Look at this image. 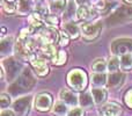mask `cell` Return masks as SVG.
Masks as SVG:
<instances>
[{
    "mask_svg": "<svg viewBox=\"0 0 132 116\" xmlns=\"http://www.w3.org/2000/svg\"><path fill=\"white\" fill-rule=\"evenodd\" d=\"M35 85V78L34 75L31 74L28 68H24L22 71L19 78L13 81V84L8 87L9 88V92H11L13 95H18L19 93L21 92H24V91H29L31 89V87Z\"/></svg>",
    "mask_w": 132,
    "mask_h": 116,
    "instance_id": "6da1fadb",
    "label": "cell"
},
{
    "mask_svg": "<svg viewBox=\"0 0 132 116\" xmlns=\"http://www.w3.org/2000/svg\"><path fill=\"white\" fill-rule=\"evenodd\" d=\"M23 66L18 59L11 57V58H7L2 61L1 64V70L4 72H6L7 75V80L8 81H15L16 79L19 78L20 73H22Z\"/></svg>",
    "mask_w": 132,
    "mask_h": 116,
    "instance_id": "7a4b0ae2",
    "label": "cell"
},
{
    "mask_svg": "<svg viewBox=\"0 0 132 116\" xmlns=\"http://www.w3.org/2000/svg\"><path fill=\"white\" fill-rule=\"evenodd\" d=\"M110 51L114 56L122 57L124 55L132 52V38L129 37H122L116 38L110 44Z\"/></svg>",
    "mask_w": 132,
    "mask_h": 116,
    "instance_id": "3957f363",
    "label": "cell"
},
{
    "mask_svg": "<svg viewBox=\"0 0 132 116\" xmlns=\"http://www.w3.org/2000/svg\"><path fill=\"white\" fill-rule=\"evenodd\" d=\"M67 84L74 91H82L87 86V74L79 68L72 70L67 75Z\"/></svg>",
    "mask_w": 132,
    "mask_h": 116,
    "instance_id": "277c9868",
    "label": "cell"
},
{
    "mask_svg": "<svg viewBox=\"0 0 132 116\" xmlns=\"http://www.w3.org/2000/svg\"><path fill=\"white\" fill-rule=\"evenodd\" d=\"M102 28H103L102 22L97 21V22H94V23H86L80 29H81V35L85 40L93 41V40H95L100 35Z\"/></svg>",
    "mask_w": 132,
    "mask_h": 116,
    "instance_id": "5b68a950",
    "label": "cell"
},
{
    "mask_svg": "<svg viewBox=\"0 0 132 116\" xmlns=\"http://www.w3.org/2000/svg\"><path fill=\"white\" fill-rule=\"evenodd\" d=\"M60 33L57 32V29L53 27H48L45 29H42L37 34V40L42 42L43 44H55L56 42H59Z\"/></svg>",
    "mask_w": 132,
    "mask_h": 116,
    "instance_id": "8992f818",
    "label": "cell"
},
{
    "mask_svg": "<svg viewBox=\"0 0 132 116\" xmlns=\"http://www.w3.org/2000/svg\"><path fill=\"white\" fill-rule=\"evenodd\" d=\"M31 101H32L31 95H26L16 99L13 102V112L18 116H26L30 110Z\"/></svg>",
    "mask_w": 132,
    "mask_h": 116,
    "instance_id": "52a82bcc",
    "label": "cell"
},
{
    "mask_svg": "<svg viewBox=\"0 0 132 116\" xmlns=\"http://www.w3.org/2000/svg\"><path fill=\"white\" fill-rule=\"evenodd\" d=\"M52 106V96L49 93H41L35 98V107L39 112H48Z\"/></svg>",
    "mask_w": 132,
    "mask_h": 116,
    "instance_id": "ba28073f",
    "label": "cell"
},
{
    "mask_svg": "<svg viewBox=\"0 0 132 116\" xmlns=\"http://www.w3.org/2000/svg\"><path fill=\"white\" fill-rule=\"evenodd\" d=\"M132 18V5H129L126 7H121L117 11H115L112 13L110 21L114 22H119V21H124V20H129Z\"/></svg>",
    "mask_w": 132,
    "mask_h": 116,
    "instance_id": "9c48e42d",
    "label": "cell"
},
{
    "mask_svg": "<svg viewBox=\"0 0 132 116\" xmlns=\"http://www.w3.org/2000/svg\"><path fill=\"white\" fill-rule=\"evenodd\" d=\"M60 101L68 106V107H77L79 105V96H77L73 92L68 91V89H62L59 93Z\"/></svg>",
    "mask_w": 132,
    "mask_h": 116,
    "instance_id": "30bf717a",
    "label": "cell"
},
{
    "mask_svg": "<svg viewBox=\"0 0 132 116\" xmlns=\"http://www.w3.org/2000/svg\"><path fill=\"white\" fill-rule=\"evenodd\" d=\"M124 81H125V74L121 71L110 73L108 75V85L111 88H118L119 86H122L124 84Z\"/></svg>",
    "mask_w": 132,
    "mask_h": 116,
    "instance_id": "8fae6325",
    "label": "cell"
},
{
    "mask_svg": "<svg viewBox=\"0 0 132 116\" xmlns=\"http://www.w3.org/2000/svg\"><path fill=\"white\" fill-rule=\"evenodd\" d=\"M121 113H122L121 106H118L115 102L108 103V105L103 106V107L100 109L101 116H119Z\"/></svg>",
    "mask_w": 132,
    "mask_h": 116,
    "instance_id": "7c38bea8",
    "label": "cell"
},
{
    "mask_svg": "<svg viewBox=\"0 0 132 116\" xmlns=\"http://www.w3.org/2000/svg\"><path fill=\"white\" fill-rule=\"evenodd\" d=\"M31 65H32V67H34L35 72L37 73V75L43 77V75L48 74L49 66L43 58H35L34 60H31Z\"/></svg>",
    "mask_w": 132,
    "mask_h": 116,
    "instance_id": "4fadbf2b",
    "label": "cell"
},
{
    "mask_svg": "<svg viewBox=\"0 0 132 116\" xmlns=\"http://www.w3.org/2000/svg\"><path fill=\"white\" fill-rule=\"evenodd\" d=\"M32 8H34L32 0H18L16 2V12L20 15H28L31 13Z\"/></svg>",
    "mask_w": 132,
    "mask_h": 116,
    "instance_id": "5bb4252c",
    "label": "cell"
},
{
    "mask_svg": "<svg viewBox=\"0 0 132 116\" xmlns=\"http://www.w3.org/2000/svg\"><path fill=\"white\" fill-rule=\"evenodd\" d=\"M67 5L68 4L66 0H52L49 6V11L51 12V14H55V15L63 14L67 8Z\"/></svg>",
    "mask_w": 132,
    "mask_h": 116,
    "instance_id": "9a60e30c",
    "label": "cell"
},
{
    "mask_svg": "<svg viewBox=\"0 0 132 116\" xmlns=\"http://www.w3.org/2000/svg\"><path fill=\"white\" fill-rule=\"evenodd\" d=\"M92 95H93L95 105H102L107 101V91L102 87H93L92 88Z\"/></svg>",
    "mask_w": 132,
    "mask_h": 116,
    "instance_id": "2e32d148",
    "label": "cell"
},
{
    "mask_svg": "<svg viewBox=\"0 0 132 116\" xmlns=\"http://www.w3.org/2000/svg\"><path fill=\"white\" fill-rule=\"evenodd\" d=\"M64 32H66L68 35H70L71 38H77L79 36V34L81 33V29L78 27V25H75L72 21H68V22H64Z\"/></svg>",
    "mask_w": 132,
    "mask_h": 116,
    "instance_id": "e0dca14e",
    "label": "cell"
},
{
    "mask_svg": "<svg viewBox=\"0 0 132 116\" xmlns=\"http://www.w3.org/2000/svg\"><path fill=\"white\" fill-rule=\"evenodd\" d=\"M14 42H13V37L12 36H8V37H5V38L1 40L0 42V53L2 56L7 55L8 52H11L14 48Z\"/></svg>",
    "mask_w": 132,
    "mask_h": 116,
    "instance_id": "ac0fdd59",
    "label": "cell"
},
{
    "mask_svg": "<svg viewBox=\"0 0 132 116\" xmlns=\"http://www.w3.org/2000/svg\"><path fill=\"white\" fill-rule=\"evenodd\" d=\"M105 84H108V75L105 73H94L92 75L93 87H103Z\"/></svg>",
    "mask_w": 132,
    "mask_h": 116,
    "instance_id": "d6986e66",
    "label": "cell"
},
{
    "mask_svg": "<svg viewBox=\"0 0 132 116\" xmlns=\"http://www.w3.org/2000/svg\"><path fill=\"white\" fill-rule=\"evenodd\" d=\"M94 99L92 93H82L79 96V105L81 108H90L94 105Z\"/></svg>",
    "mask_w": 132,
    "mask_h": 116,
    "instance_id": "ffe728a7",
    "label": "cell"
},
{
    "mask_svg": "<svg viewBox=\"0 0 132 116\" xmlns=\"http://www.w3.org/2000/svg\"><path fill=\"white\" fill-rule=\"evenodd\" d=\"M68 112H70V110H68V106L63 102V101H58V102H56L52 107V113L57 116L67 115Z\"/></svg>",
    "mask_w": 132,
    "mask_h": 116,
    "instance_id": "44dd1931",
    "label": "cell"
},
{
    "mask_svg": "<svg viewBox=\"0 0 132 116\" xmlns=\"http://www.w3.org/2000/svg\"><path fill=\"white\" fill-rule=\"evenodd\" d=\"M92 70L95 73H104L108 70V63L103 58H98L92 64Z\"/></svg>",
    "mask_w": 132,
    "mask_h": 116,
    "instance_id": "7402d4cb",
    "label": "cell"
},
{
    "mask_svg": "<svg viewBox=\"0 0 132 116\" xmlns=\"http://www.w3.org/2000/svg\"><path fill=\"white\" fill-rule=\"evenodd\" d=\"M58 51H56V48L53 44H43L41 49V53L46 58L53 59V57L56 56Z\"/></svg>",
    "mask_w": 132,
    "mask_h": 116,
    "instance_id": "603a6c76",
    "label": "cell"
},
{
    "mask_svg": "<svg viewBox=\"0 0 132 116\" xmlns=\"http://www.w3.org/2000/svg\"><path fill=\"white\" fill-rule=\"evenodd\" d=\"M75 7H77V4H75V1L68 2L67 8H66V11H65V13H64V21H65V22L72 21V19L74 18V14H77Z\"/></svg>",
    "mask_w": 132,
    "mask_h": 116,
    "instance_id": "cb8c5ba5",
    "label": "cell"
},
{
    "mask_svg": "<svg viewBox=\"0 0 132 116\" xmlns=\"http://www.w3.org/2000/svg\"><path fill=\"white\" fill-rule=\"evenodd\" d=\"M119 68H121V59L117 56L110 57L109 60H108V71L110 73H114V72H118Z\"/></svg>",
    "mask_w": 132,
    "mask_h": 116,
    "instance_id": "d4e9b609",
    "label": "cell"
},
{
    "mask_svg": "<svg viewBox=\"0 0 132 116\" xmlns=\"http://www.w3.org/2000/svg\"><path fill=\"white\" fill-rule=\"evenodd\" d=\"M121 68L124 71H129L132 68V55L128 53V55L122 56L121 58Z\"/></svg>",
    "mask_w": 132,
    "mask_h": 116,
    "instance_id": "484cf974",
    "label": "cell"
},
{
    "mask_svg": "<svg viewBox=\"0 0 132 116\" xmlns=\"http://www.w3.org/2000/svg\"><path fill=\"white\" fill-rule=\"evenodd\" d=\"M77 18L79 20H87L90 18V11H89L88 6H80L77 9Z\"/></svg>",
    "mask_w": 132,
    "mask_h": 116,
    "instance_id": "4316f807",
    "label": "cell"
},
{
    "mask_svg": "<svg viewBox=\"0 0 132 116\" xmlns=\"http://www.w3.org/2000/svg\"><path fill=\"white\" fill-rule=\"evenodd\" d=\"M66 59H67V55L65 51H58L52 59V63L55 65H63L66 63Z\"/></svg>",
    "mask_w": 132,
    "mask_h": 116,
    "instance_id": "83f0119b",
    "label": "cell"
},
{
    "mask_svg": "<svg viewBox=\"0 0 132 116\" xmlns=\"http://www.w3.org/2000/svg\"><path fill=\"white\" fill-rule=\"evenodd\" d=\"M12 102V99H11V95L9 94H6V93H2L0 95V106H1V109H6L7 107H9Z\"/></svg>",
    "mask_w": 132,
    "mask_h": 116,
    "instance_id": "f1b7e54d",
    "label": "cell"
},
{
    "mask_svg": "<svg viewBox=\"0 0 132 116\" xmlns=\"http://www.w3.org/2000/svg\"><path fill=\"white\" fill-rule=\"evenodd\" d=\"M44 22H45V25H48V27L56 28V26L58 25V18L55 14H49L48 16L44 18Z\"/></svg>",
    "mask_w": 132,
    "mask_h": 116,
    "instance_id": "f546056e",
    "label": "cell"
},
{
    "mask_svg": "<svg viewBox=\"0 0 132 116\" xmlns=\"http://www.w3.org/2000/svg\"><path fill=\"white\" fill-rule=\"evenodd\" d=\"M1 4H2V9H4L6 13L8 14H13L14 12H16V6L12 2H5L1 0Z\"/></svg>",
    "mask_w": 132,
    "mask_h": 116,
    "instance_id": "4dcf8cb0",
    "label": "cell"
},
{
    "mask_svg": "<svg viewBox=\"0 0 132 116\" xmlns=\"http://www.w3.org/2000/svg\"><path fill=\"white\" fill-rule=\"evenodd\" d=\"M68 41H70V35L66 32H60L59 35V44L62 47H65L68 44Z\"/></svg>",
    "mask_w": 132,
    "mask_h": 116,
    "instance_id": "1f68e13d",
    "label": "cell"
},
{
    "mask_svg": "<svg viewBox=\"0 0 132 116\" xmlns=\"http://www.w3.org/2000/svg\"><path fill=\"white\" fill-rule=\"evenodd\" d=\"M85 112H84V108L81 107H73L72 109L68 112L67 116H84Z\"/></svg>",
    "mask_w": 132,
    "mask_h": 116,
    "instance_id": "d6a6232c",
    "label": "cell"
},
{
    "mask_svg": "<svg viewBox=\"0 0 132 116\" xmlns=\"http://www.w3.org/2000/svg\"><path fill=\"white\" fill-rule=\"evenodd\" d=\"M125 103L130 108H132V89L126 93V95H125Z\"/></svg>",
    "mask_w": 132,
    "mask_h": 116,
    "instance_id": "836d02e7",
    "label": "cell"
},
{
    "mask_svg": "<svg viewBox=\"0 0 132 116\" xmlns=\"http://www.w3.org/2000/svg\"><path fill=\"white\" fill-rule=\"evenodd\" d=\"M75 4H77L78 7L80 6H87V5H89L90 2H89V0H74Z\"/></svg>",
    "mask_w": 132,
    "mask_h": 116,
    "instance_id": "e575fe53",
    "label": "cell"
},
{
    "mask_svg": "<svg viewBox=\"0 0 132 116\" xmlns=\"http://www.w3.org/2000/svg\"><path fill=\"white\" fill-rule=\"evenodd\" d=\"M0 116H15V113L12 112V110H1Z\"/></svg>",
    "mask_w": 132,
    "mask_h": 116,
    "instance_id": "d590c367",
    "label": "cell"
},
{
    "mask_svg": "<svg viewBox=\"0 0 132 116\" xmlns=\"http://www.w3.org/2000/svg\"><path fill=\"white\" fill-rule=\"evenodd\" d=\"M2 1H5V2H12V4H14V1H15V0H2Z\"/></svg>",
    "mask_w": 132,
    "mask_h": 116,
    "instance_id": "8d00e7d4",
    "label": "cell"
},
{
    "mask_svg": "<svg viewBox=\"0 0 132 116\" xmlns=\"http://www.w3.org/2000/svg\"><path fill=\"white\" fill-rule=\"evenodd\" d=\"M97 1H100V0H89V2H93V4H96Z\"/></svg>",
    "mask_w": 132,
    "mask_h": 116,
    "instance_id": "74e56055",
    "label": "cell"
},
{
    "mask_svg": "<svg viewBox=\"0 0 132 116\" xmlns=\"http://www.w3.org/2000/svg\"><path fill=\"white\" fill-rule=\"evenodd\" d=\"M125 2H128V4H130V5H132V0H124Z\"/></svg>",
    "mask_w": 132,
    "mask_h": 116,
    "instance_id": "f35d334b",
    "label": "cell"
},
{
    "mask_svg": "<svg viewBox=\"0 0 132 116\" xmlns=\"http://www.w3.org/2000/svg\"><path fill=\"white\" fill-rule=\"evenodd\" d=\"M51 1H52V0H51Z\"/></svg>",
    "mask_w": 132,
    "mask_h": 116,
    "instance_id": "ab89813d",
    "label": "cell"
}]
</instances>
